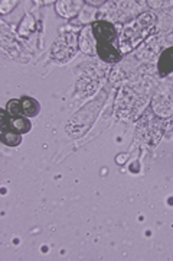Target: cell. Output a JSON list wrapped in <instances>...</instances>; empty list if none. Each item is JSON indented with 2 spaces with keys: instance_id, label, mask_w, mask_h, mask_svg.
<instances>
[{
  "instance_id": "obj_4",
  "label": "cell",
  "mask_w": 173,
  "mask_h": 261,
  "mask_svg": "<svg viewBox=\"0 0 173 261\" xmlns=\"http://www.w3.org/2000/svg\"><path fill=\"white\" fill-rule=\"evenodd\" d=\"M159 73L160 75H167L173 71V47L164 49L159 58Z\"/></svg>"
},
{
  "instance_id": "obj_1",
  "label": "cell",
  "mask_w": 173,
  "mask_h": 261,
  "mask_svg": "<svg viewBox=\"0 0 173 261\" xmlns=\"http://www.w3.org/2000/svg\"><path fill=\"white\" fill-rule=\"evenodd\" d=\"M92 34L97 41V53L101 60L107 63H116L120 60V53L114 47V42L117 41L116 28L109 22H95L92 25Z\"/></svg>"
},
{
  "instance_id": "obj_5",
  "label": "cell",
  "mask_w": 173,
  "mask_h": 261,
  "mask_svg": "<svg viewBox=\"0 0 173 261\" xmlns=\"http://www.w3.org/2000/svg\"><path fill=\"white\" fill-rule=\"evenodd\" d=\"M0 141L8 147H18L22 142V134L15 130H0Z\"/></svg>"
},
{
  "instance_id": "obj_2",
  "label": "cell",
  "mask_w": 173,
  "mask_h": 261,
  "mask_svg": "<svg viewBox=\"0 0 173 261\" xmlns=\"http://www.w3.org/2000/svg\"><path fill=\"white\" fill-rule=\"evenodd\" d=\"M0 115V130H15L18 134H26L32 128L30 121L26 116H9L6 109H3Z\"/></svg>"
},
{
  "instance_id": "obj_6",
  "label": "cell",
  "mask_w": 173,
  "mask_h": 261,
  "mask_svg": "<svg viewBox=\"0 0 173 261\" xmlns=\"http://www.w3.org/2000/svg\"><path fill=\"white\" fill-rule=\"evenodd\" d=\"M6 112H8L9 116H23L22 109H20V100L19 99H12L6 106Z\"/></svg>"
},
{
  "instance_id": "obj_3",
  "label": "cell",
  "mask_w": 173,
  "mask_h": 261,
  "mask_svg": "<svg viewBox=\"0 0 173 261\" xmlns=\"http://www.w3.org/2000/svg\"><path fill=\"white\" fill-rule=\"evenodd\" d=\"M20 109H22V113L23 116L26 118H33L37 116L39 111H41V106H39V102L29 97V96H22L20 99Z\"/></svg>"
}]
</instances>
